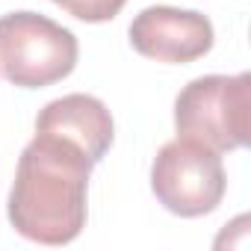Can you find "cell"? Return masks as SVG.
Instances as JSON below:
<instances>
[{"label": "cell", "instance_id": "1", "mask_svg": "<svg viewBox=\"0 0 251 251\" xmlns=\"http://www.w3.org/2000/svg\"><path fill=\"white\" fill-rule=\"evenodd\" d=\"M95 163L83 148L39 133L21 151L9 189V225L30 242L68 245L86 227V192Z\"/></svg>", "mask_w": 251, "mask_h": 251}, {"label": "cell", "instance_id": "2", "mask_svg": "<svg viewBox=\"0 0 251 251\" xmlns=\"http://www.w3.org/2000/svg\"><path fill=\"white\" fill-rule=\"evenodd\" d=\"M175 130L219 154L248 145L251 136V74H204L175 98Z\"/></svg>", "mask_w": 251, "mask_h": 251}, {"label": "cell", "instance_id": "3", "mask_svg": "<svg viewBox=\"0 0 251 251\" xmlns=\"http://www.w3.org/2000/svg\"><path fill=\"white\" fill-rule=\"evenodd\" d=\"M77 56V36L39 12L24 9L0 18V71L18 89H45L65 80Z\"/></svg>", "mask_w": 251, "mask_h": 251}, {"label": "cell", "instance_id": "4", "mask_svg": "<svg viewBox=\"0 0 251 251\" xmlns=\"http://www.w3.org/2000/svg\"><path fill=\"white\" fill-rule=\"evenodd\" d=\"M227 189V175L219 151L192 139L166 142L151 163V192L157 201L183 219L213 213Z\"/></svg>", "mask_w": 251, "mask_h": 251}, {"label": "cell", "instance_id": "5", "mask_svg": "<svg viewBox=\"0 0 251 251\" xmlns=\"http://www.w3.org/2000/svg\"><path fill=\"white\" fill-rule=\"evenodd\" d=\"M130 45L136 53L169 62V65H183L195 62L204 53H210L216 33L207 15L192 12V9H175V6H148L130 21Z\"/></svg>", "mask_w": 251, "mask_h": 251}, {"label": "cell", "instance_id": "6", "mask_svg": "<svg viewBox=\"0 0 251 251\" xmlns=\"http://www.w3.org/2000/svg\"><path fill=\"white\" fill-rule=\"evenodd\" d=\"M36 130L39 133H53L59 139L74 142L89 154V160L98 166L103 154L109 151L115 139V124L106 109V103L95 95H62L50 100L39 115H36Z\"/></svg>", "mask_w": 251, "mask_h": 251}, {"label": "cell", "instance_id": "7", "mask_svg": "<svg viewBox=\"0 0 251 251\" xmlns=\"http://www.w3.org/2000/svg\"><path fill=\"white\" fill-rule=\"evenodd\" d=\"M53 3L86 24H103V21H112L127 0H53Z\"/></svg>", "mask_w": 251, "mask_h": 251}]
</instances>
